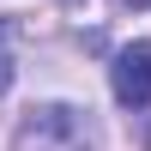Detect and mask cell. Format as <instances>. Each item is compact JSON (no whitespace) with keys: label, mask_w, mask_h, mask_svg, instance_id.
<instances>
[{"label":"cell","mask_w":151,"mask_h":151,"mask_svg":"<svg viewBox=\"0 0 151 151\" xmlns=\"http://www.w3.org/2000/svg\"><path fill=\"white\" fill-rule=\"evenodd\" d=\"M24 151H91V121H85V109H67V103L30 109V121H24Z\"/></svg>","instance_id":"cell-1"},{"label":"cell","mask_w":151,"mask_h":151,"mask_svg":"<svg viewBox=\"0 0 151 151\" xmlns=\"http://www.w3.org/2000/svg\"><path fill=\"white\" fill-rule=\"evenodd\" d=\"M109 85H115L121 109H145L151 103V42H127L109 67Z\"/></svg>","instance_id":"cell-2"},{"label":"cell","mask_w":151,"mask_h":151,"mask_svg":"<svg viewBox=\"0 0 151 151\" xmlns=\"http://www.w3.org/2000/svg\"><path fill=\"white\" fill-rule=\"evenodd\" d=\"M0 91H12V24L0 18Z\"/></svg>","instance_id":"cell-3"}]
</instances>
